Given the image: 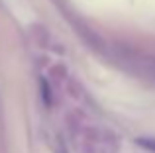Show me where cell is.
I'll return each mask as SVG.
<instances>
[{
	"label": "cell",
	"mask_w": 155,
	"mask_h": 153,
	"mask_svg": "<svg viewBox=\"0 0 155 153\" xmlns=\"http://www.w3.org/2000/svg\"><path fill=\"white\" fill-rule=\"evenodd\" d=\"M136 143L143 149L155 153V138H136Z\"/></svg>",
	"instance_id": "6da1fadb"
},
{
	"label": "cell",
	"mask_w": 155,
	"mask_h": 153,
	"mask_svg": "<svg viewBox=\"0 0 155 153\" xmlns=\"http://www.w3.org/2000/svg\"><path fill=\"white\" fill-rule=\"evenodd\" d=\"M41 94H43V102L49 106L53 102V94H51V88H49V84H47L45 79H41Z\"/></svg>",
	"instance_id": "7a4b0ae2"
}]
</instances>
